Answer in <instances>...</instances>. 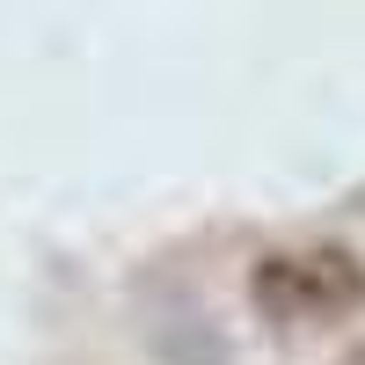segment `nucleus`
<instances>
[{
  "instance_id": "1",
  "label": "nucleus",
  "mask_w": 365,
  "mask_h": 365,
  "mask_svg": "<svg viewBox=\"0 0 365 365\" xmlns=\"http://www.w3.org/2000/svg\"><path fill=\"white\" fill-rule=\"evenodd\" d=\"M249 299L270 314V322H344L365 307V263L336 241H322V249H285V256H256L249 270Z\"/></svg>"
},
{
  "instance_id": "2",
  "label": "nucleus",
  "mask_w": 365,
  "mask_h": 365,
  "mask_svg": "<svg viewBox=\"0 0 365 365\" xmlns=\"http://www.w3.org/2000/svg\"><path fill=\"white\" fill-rule=\"evenodd\" d=\"M336 365H365V344H358V351H344V358H336Z\"/></svg>"
}]
</instances>
